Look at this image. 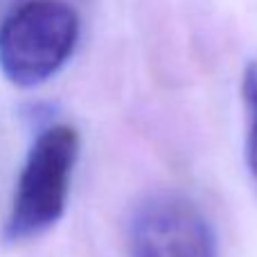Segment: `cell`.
I'll return each mask as SVG.
<instances>
[{"mask_svg": "<svg viewBox=\"0 0 257 257\" xmlns=\"http://www.w3.org/2000/svg\"><path fill=\"white\" fill-rule=\"evenodd\" d=\"M79 41V16L66 0H25L0 25V70L21 88L57 75Z\"/></svg>", "mask_w": 257, "mask_h": 257, "instance_id": "7a4b0ae2", "label": "cell"}, {"mask_svg": "<svg viewBox=\"0 0 257 257\" xmlns=\"http://www.w3.org/2000/svg\"><path fill=\"white\" fill-rule=\"evenodd\" d=\"M131 257H219L210 219L178 192H156L136 205L128 219Z\"/></svg>", "mask_w": 257, "mask_h": 257, "instance_id": "3957f363", "label": "cell"}, {"mask_svg": "<svg viewBox=\"0 0 257 257\" xmlns=\"http://www.w3.org/2000/svg\"><path fill=\"white\" fill-rule=\"evenodd\" d=\"M241 97L246 108V160L257 178V63H248L241 77Z\"/></svg>", "mask_w": 257, "mask_h": 257, "instance_id": "277c9868", "label": "cell"}, {"mask_svg": "<svg viewBox=\"0 0 257 257\" xmlns=\"http://www.w3.org/2000/svg\"><path fill=\"white\" fill-rule=\"evenodd\" d=\"M79 145V133L70 124H52L36 136L5 223L7 241L21 244L34 239L59 223L70 196Z\"/></svg>", "mask_w": 257, "mask_h": 257, "instance_id": "6da1fadb", "label": "cell"}]
</instances>
